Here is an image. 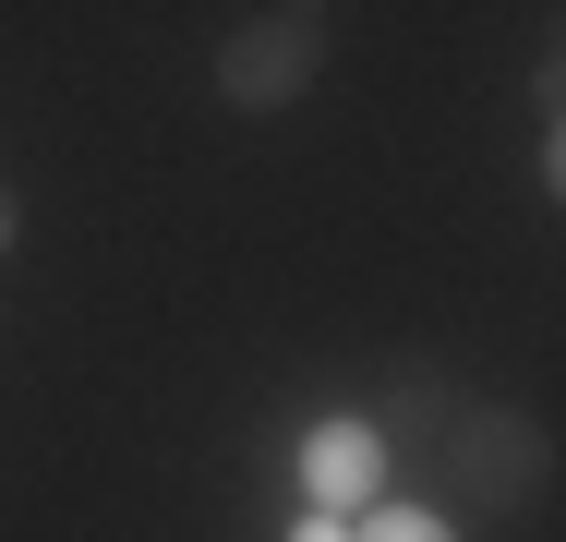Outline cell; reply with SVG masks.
<instances>
[{"mask_svg": "<svg viewBox=\"0 0 566 542\" xmlns=\"http://www.w3.org/2000/svg\"><path fill=\"white\" fill-rule=\"evenodd\" d=\"M434 494H447V507H506V519L555 507V434L531 423V410L458 398L447 434H434Z\"/></svg>", "mask_w": 566, "mask_h": 542, "instance_id": "6da1fadb", "label": "cell"}, {"mask_svg": "<svg viewBox=\"0 0 566 542\" xmlns=\"http://www.w3.org/2000/svg\"><path fill=\"white\" fill-rule=\"evenodd\" d=\"M326 37H338V12H326V0H265V12H229L218 61H206L218 108H241V121L290 108L314 73H326Z\"/></svg>", "mask_w": 566, "mask_h": 542, "instance_id": "7a4b0ae2", "label": "cell"}, {"mask_svg": "<svg viewBox=\"0 0 566 542\" xmlns=\"http://www.w3.org/2000/svg\"><path fill=\"white\" fill-rule=\"evenodd\" d=\"M290 470H302V507H314V519H374V507L398 494L386 434L361 423V410H326V423L302 434V458H290Z\"/></svg>", "mask_w": 566, "mask_h": 542, "instance_id": "3957f363", "label": "cell"}, {"mask_svg": "<svg viewBox=\"0 0 566 542\" xmlns=\"http://www.w3.org/2000/svg\"><path fill=\"white\" fill-rule=\"evenodd\" d=\"M349 542H458V531L434 519V507H374V519H361Z\"/></svg>", "mask_w": 566, "mask_h": 542, "instance_id": "277c9868", "label": "cell"}, {"mask_svg": "<svg viewBox=\"0 0 566 542\" xmlns=\"http://www.w3.org/2000/svg\"><path fill=\"white\" fill-rule=\"evenodd\" d=\"M349 531H361V519H314V507L290 519V542H349Z\"/></svg>", "mask_w": 566, "mask_h": 542, "instance_id": "5b68a950", "label": "cell"}, {"mask_svg": "<svg viewBox=\"0 0 566 542\" xmlns=\"http://www.w3.org/2000/svg\"><path fill=\"white\" fill-rule=\"evenodd\" d=\"M12 241H24V206H12V181H0V253H12Z\"/></svg>", "mask_w": 566, "mask_h": 542, "instance_id": "8992f818", "label": "cell"}]
</instances>
